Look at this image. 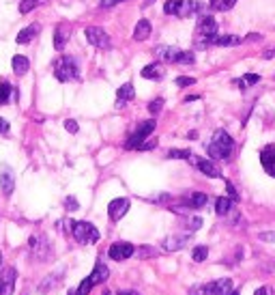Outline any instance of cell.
I'll return each mask as SVG.
<instances>
[{
    "label": "cell",
    "mask_w": 275,
    "mask_h": 295,
    "mask_svg": "<svg viewBox=\"0 0 275 295\" xmlns=\"http://www.w3.org/2000/svg\"><path fill=\"white\" fill-rule=\"evenodd\" d=\"M232 149H234V140L230 138V134L224 130H217L213 134V140L209 142V147H207L211 159H228L232 155Z\"/></svg>",
    "instance_id": "1"
},
{
    "label": "cell",
    "mask_w": 275,
    "mask_h": 295,
    "mask_svg": "<svg viewBox=\"0 0 275 295\" xmlns=\"http://www.w3.org/2000/svg\"><path fill=\"white\" fill-rule=\"evenodd\" d=\"M155 58L164 61V63H179V65H193V52L187 50H179L172 45H157L155 47Z\"/></svg>",
    "instance_id": "2"
},
{
    "label": "cell",
    "mask_w": 275,
    "mask_h": 295,
    "mask_svg": "<svg viewBox=\"0 0 275 295\" xmlns=\"http://www.w3.org/2000/svg\"><path fill=\"white\" fill-rule=\"evenodd\" d=\"M204 9V5L196 3V0H168L164 5V11L168 15H176V18H189Z\"/></svg>",
    "instance_id": "3"
},
{
    "label": "cell",
    "mask_w": 275,
    "mask_h": 295,
    "mask_svg": "<svg viewBox=\"0 0 275 295\" xmlns=\"http://www.w3.org/2000/svg\"><path fill=\"white\" fill-rule=\"evenodd\" d=\"M54 76L60 82H71V80L80 78V67L74 56H60L58 61H54Z\"/></svg>",
    "instance_id": "4"
},
{
    "label": "cell",
    "mask_w": 275,
    "mask_h": 295,
    "mask_svg": "<svg viewBox=\"0 0 275 295\" xmlns=\"http://www.w3.org/2000/svg\"><path fill=\"white\" fill-rule=\"evenodd\" d=\"M71 235L76 237L78 244L82 246H88V244H95L97 239H99V230H97L91 222H74L71 224Z\"/></svg>",
    "instance_id": "5"
},
{
    "label": "cell",
    "mask_w": 275,
    "mask_h": 295,
    "mask_svg": "<svg viewBox=\"0 0 275 295\" xmlns=\"http://www.w3.org/2000/svg\"><path fill=\"white\" fill-rule=\"evenodd\" d=\"M155 132V121L153 119H149V121H144V123H140L138 125V130L131 134V136L127 138V142H125V149H140L144 142H147V138L151 136V134Z\"/></svg>",
    "instance_id": "6"
},
{
    "label": "cell",
    "mask_w": 275,
    "mask_h": 295,
    "mask_svg": "<svg viewBox=\"0 0 275 295\" xmlns=\"http://www.w3.org/2000/svg\"><path fill=\"white\" fill-rule=\"evenodd\" d=\"M84 35H86V39H88V43L95 45V47H99V50H110V47H112L110 35H108L103 28H99V26H88V28L84 30Z\"/></svg>",
    "instance_id": "7"
},
{
    "label": "cell",
    "mask_w": 275,
    "mask_h": 295,
    "mask_svg": "<svg viewBox=\"0 0 275 295\" xmlns=\"http://www.w3.org/2000/svg\"><path fill=\"white\" fill-rule=\"evenodd\" d=\"M230 293H232V280H228V278L202 284V295H230Z\"/></svg>",
    "instance_id": "8"
},
{
    "label": "cell",
    "mask_w": 275,
    "mask_h": 295,
    "mask_svg": "<svg viewBox=\"0 0 275 295\" xmlns=\"http://www.w3.org/2000/svg\"><path fill=\"white\" fill-rule=\"evenodd\" d=\"M191 162L196 164V168L202 174H207V177H211V179H222V170H220V166H217L213 159H204V157L191 155Z\"/></svg>",
    "instance_id": "9"
},
{
    "label": "cell",
    "mask_w": 275,
    "mask_h": 295,
    "mask_svg": "<svg viewBox=\"0 0 275 295\" xmlns=\"http://www.w3.org/2000/svg\"><path fill=\"white\" fill-rule=\"evenodd\" d=\"M133 252H135V248L129 242H116V244H112L108 250L112 261H125L129 257H133Z\"/></svg>",
    "instance_id": "10"
},
{
    "label": "cell",
    "mask_w": 275,
    "mask_h": 295,
    "mask_svg": "<svg viewBox=\"0 0 275 295\" xmlns=\"http://www.w3.org/2000/svg\"><path fill=\"white\" fill-rule=\"evenodd\" d=\"M196 35L198 37H215L217 35V22L213 15H202L196 24Z\"/></svg>",
    "instance_id": "11"
},
{
    "label": "cell",
    "mask_w": 275,
    "mask_h": 295,
    "mask_svg": "<svg viewBox=\"0 0 275 295\" xmlns=\"http://www.w3.org/2000/svg\"><path fill=\"white\" fill-rule=\"evenodd\" d=\"M28 246H30V252H32V257H35V259H45L47 254H50V248H47V239L41 237V235H32Z\"/></svg>",
    "instance_id": "12"
},
{
    "label": "cell",
    "mask_w": 275,
    "mask_h": 295,
    "mask_svg": "<svg viewBox=\"0 0 275 295\" xmlns=\"http://www.w3.org/2000/svg\"><path fill=\"white\" fill-rule=\"evenodd\" d=\"M127 211H129V198H114V201L108 205V216L114 222H118Z\"/></svg>",
    "instance_id": "13"
},
{
    "label": "cell",
    "mask_w": 275,
    "mask_h": 295,
    "mask_svg": "<svg viewBox=\"0 0 275 295\" xmlns=\"http://www.w3.org/2000/svg\"><path fill=\"white\" fill-rule=\"evenodd\" d=\"M15 278H18V274H15L13 267L3 269V274H0V295H11L13 293Z\"/></svg>",
    "instance_id": "14"
},
{
    "label": "cell",
    "mask_w": 275,
    "mask_h": 295,
    "mask_svg": "<svg viewBox=\"0 0 275 295\" xmlns=\"http://www.w3.org/2000/svg\"><path fill=\"white\" fill-rule=\"evenodd\" d=\"M260 164H262V168L266 170V174L275 177V145H266L260 151Z\"/></svg>",
    "instance_id": "15"
},
{
    "label": "cell",
    "mask_w": 275,
    "mask_h": 295,
    "mask_svg": "<svg viewBox=\"0 0 275 295\" xmlns=\"http://www.w3.org/2000/svg\"><path fill=\"white\" fill-rule=\"evenodd\" d=\"M69 37H71V26L67 22H62V24H58L56 26V30H54V47L56 50H62L64 45H67V41H69Z\"/></svg>",
    "instance_id": "16"
},
{
    "label": "cell",
    "mask_w": 275,
    "mask_h": 295,
    "mask_svg": "<svg viewBox=\"0 0 275 295\" xmlns=\"http://www.w3.org/2000/svg\"><path fill=\"white\" fill-rule=\"evenodd\" d=\"M187 244H189V235H170L164 242V250L166 252H176V250L185 248Z\"/></svg>",
    "instance_id": "17"
},
{
    "label": "cell",
    "mask_w": 275,
    "mask_h": 295,
    "mask_svg": "<svg viewBox=\"0 0 275 295\" xmlns=\"http://www.w3.org/2000/svg\"><path fill=\"white\" fill-rule=\"evenodd\" d=\"M135 97V91H133V84L131 82H127L123 84L120 89L116 91V108H123L127 101H131Z\"/></svg>",
    "instance_id": "18"
},
{
    "label": "cell",
    "mask_w": 275,
    "mask_h": 295,
    "mask_svg": "<svg viewBox=\"0 0 275 295\" xmlns=\"http://www.w3.org/2000/svg\"><path fill=\"white\" fill-rule=\"evenodd\" d=\"M15 188V177L9 168H0V190L3 194H11Z\"/></svg>",
    "instance_id": "19"
},
{
    "label": "cell",
    "mask_w": 275,
    "mask_h": 295,
    "mask_svg": "<svg viewBox=\"0 0 275 295\" xmlns=\"http://www.w3.org/2000/svg\"><path fill=\"white\" fill-rule=\"evenodd\" d=\"M183 203L189 207V209H200V207H204L209 203V196L204 192H191L189 196L183 198Z\"/></svg>",
    "instance_id": "20"
},
{
    "label": "cell",
    "mask_w": 275,
    "mask_h": 295,
    "mask_svg": "<svg viewBox=\"0 0 275 295\" xmlns=\"http://www.w3.org/2000/svg\"><path fill=\"white\" fill-rule=\"evenodd\" d=\"M108 276H110V269H108V265L103 261H97L95 263V269H93V274L88 276L93 280V284H99V282H103V280H108Z\"/></svg>",
    "instance_id": "21"
},
{
    "label": "cell",
    "mask_w": 275,
    "mask_h": 295,
    "mask_svg": "<svg viewBox=\"0 0 275 295\" xmlns=\"http://www.w3.org/2000/svg\"><path fill=\"white\" fill-rule=\"evenodd\" d=\"M243 39L239 35H215L213 37V45H220V47H232V45H241Z\"/></svg>",
    "instance_id": "22"
},
{
    "label": "cell",
    "mask_w": 275,
    "mask_h": 295,
    "mask_svg": "<svg viewBox=\"0 0 275 295\" xmlns=\"http://www.w3.org/2000/svg\"><path fill=\"white\" fill-rule=\"evenodd\" d=\"M151 37V22L149 20H140L133 28V39L135 41H147Z\"/></svg>",
    "instance_id": "23"
},
{
    "label": "cell",
    "mask_w": 275,
    "mask_h": 295,
    "mask_svg": "<svg viewBox=\"0 0 275 295\" xmlns=\"http://www.w3.org/2000/svg\"><path fill=\"white\" fill-rule=\"evenodd\" d=\"M164 76H166V69L159 63H153V65H147L142 69V78H147V80H161Z\"/></svg>",
    "instance_id": "24"
},
{
    "label": "cell",
    "mask_w": 275,
    "mask_h": 295,
    "mask_svg": "<svg viewBox=\"0 0 275 295\" xmlns=\"http://www.w3.org/2000/svg\"><path fill=\"white\" fill-rule=\"evenodd\" d=\"M39 30H41V26H39V24H30V26H26L24 30H20V33H18V43H28V41H32V39L39 35Z\"/></svg>",
    "instance_id": "25"
},
{
    "label": "cell",
    "mask_w": 275,
    "mask_h": 295,
    "mask_svg": "<svg viewBox=\"0 0 275 295\" xmlns=\"http://www.w3.org/2000/svg\"><path fill=\"white\" fill-rule=\"evenodd\" d=\"M11 67L18 76H24V74H28V69H30V61L26 56H22V54H15L11 61Z\"/></svg>",
    "instance_id": "26"
},
{
    "label": "cell",
    "mask_w": 275,
    "mask_h": 295,
    "mask_svg": "<svg viewBox=\"0 0 275 295\" xmlns=\"http://www.w3.org/2000/svg\"><path fill=\"white\" fill-rule=\"evenodd\" d=\"M232 203L228 196H222V198H217V203H215V213L217 216H228L230 209H232Z\"/></svg>",
    "instance_id": "27"
},
{
    "label": "cell",
    "mask_w": 275,
    "mask_h": 295,
    "mask_svg": "<svg viewBox=\"0 0 275 295\" xmlns=\"http://www.w3.org/2000/svg\"><path fill=\"white\" fill-rule=\"evenodd\" d=\"M258 82H260V76H258V74H245L243 78L237 80V86H241V89H247V86H254Z\"/></svg>",
    "instance_id": "28"
},
{
    "label": "cell",
    "mask_w": 275,
    "mask_h": 295,
    "mask_svg": "<svg viewBox=\"0 0 275 295\" xmlns=\"http://www.w3.org/2000/svg\"><path fill=\"white\" fill-rule=\"evenodd\" d=\"M209 5H211L215 11H230L232 7L237 5V0H209Z\"/></svg>",
    "instance_id": "29"
},
{
    "label": "cell",
    "mask_w": 275,
    "mask_h": 295,
    "mask_svg": "<svg viewBox=\"0 0 275 295\" xmlns=\"http://www.w3.org/2000/svg\"><path fill=\"white\" fill-rule=\"evenodd\" d=\"M168 157L170 159H191V151L189 149H170Z\"/></svg>",
    "instance_id": "30"
},
{
    "label": "cell",
    "mask_w": 275,
    "mask_h": 295,
    "mask_svg": "<svg viewBox=\"0 0 275 295\" xmlns=\"http://www.w3.org/2000/svg\"><path fill=\"white\" fill-rule=\"evenodd\" d=\"M11 93H13V89L7 82H0V106H5V103H9V99H11Z\"/></svg>",
    "instance_id": "31"
},
{
    "label": "cell",
    "mask_w": 275,
    "mask_h": 295,
    "mask_svg": "<svg viewBox=\"0 0 275 295\" xmlns=\"http://www.w3.org/2000/svg\"><path fill=\"white\" fill-rule=\"evenodd\" d=\"M191 257H193V261H196V263H202L209 257V248H207V246H196L193 252H191Z\"/></svg>",
    "instance_id": "32"
},
{
    "label": "cell",
    "mask_w": 275,
    "mask_h": 295,
    "mask_svg": "<svg viewBox=\"0 0 275 295\" xmlns=\"http://www.w3.org/2000/svg\"><path fill=\"white\" fill-rule=\"evenodd\" d=\"M149 257H157V250L153 246H140L138 250V259H149Z\"/></svg>",
    "instance_id": "33"
},
{
    "label": "cell",
    "mask_w": 275,
    "mask_h": 295,
    "mask_svg": "<svg viewBox=\"0 0 275 295\" xmlns=\"http://www.w3.org/2000/svg\"><path fill=\"white\" fill-rule=\"evenodd\" d=\"M185 226H187V230H198V228L202 226V218L191 216V218L185 220Z\"/></svg>",
    "instance_id": "34"
},
{
    "label": "cell",
    "mask_w": 275,
    "mask_h": 295,
    "mask_svg": "<svg viewBox=\"0 0 275 295\" xmlns=\"http://www.w3.org/2000/svg\"><path fill=\"white\" fill-rule=\"evenodd\" d=\"M35 7H37V0H22L20 3V13L26 15V13H30L32 9H35Z\"/></svg>",
    "instance_id": "35"
},
{
    "label": "cell",
    "mask_w": 275,
    "mask_h": 295,
    "mask_svg": "<svg viewBox=\"0 0 275 295\" xmlns=\"http://www.w3.org/2000/svg\"><path fill=\"white\" fill-rule=\"evenodd\" d=\"M161 108H164V99H155V101L149 103V112H151V114H159Z\"/></svg>",
    "instance_id": "36"
},
{
    "label": "cell",
    "mask_w": 275,
    "mask_h": 295,
    "mask_svg": "<svg viewBox=\"0 0 275 295\" xmlns=\"http://www.w3.org/2000/svg\"><path fill=\"white\" fill-rule=\"evenodd\" d=\"M176 84H179V86H191V84H196V78L181 76V78H176Z\"/></svg>",
    "instance_id": "37"
},
{
    "label": "cell",
    "mask_w": 275,
    "mask_h": 295,
    "mask_svg": "<svg viewBox=\"0 0 275 295\" xmlns=\"http://www.w3.org/2000/svg\"><path fill=\"white\" fill-rule=\"evenodd\" d=\"M226 190H228V198H230V201H239V194H237V190H234V186L230 181H226Z\"/></svg>",
    "instance_id": "38"
},
{
    "label": "cell",
    "mask_w": 275,
    "mask_h": 295,
    "mask_svg": "<svg viewBox=\"0 0 275 295\" xmlns=\"http://www.w3.org/2000/svg\"><path fill=\"white\" fill-rule=\"evenodd\" d=\"M64 207H67V209H69V211H76V209H78V207H80V205H78V201H76V198H74V196H69V198H64Z\"/></svg>",
    "instance_id": "39"
},
{
    "label": "cell",
    "mask_w": 275,
    "mask_h": 295,
    "mask_svg": "<svg viewBox=\"0 0 275 295\" xmlns=\"http://www.w3.org/2000/svg\"><path fill=\"white\" fill-rule=\"evenodd\" d=\"M64 130H67L69 134H76L78 132V123L74 121V119H67V121H64Z\"/></svg>",
    "instance_id": "40"
},
{
    "label": "cell",
    "mask_w": 275,
    "mask_h": 295,
    "mask_svg": "<svg viewBox=\"0 0 275 295\" xmlns=\"http://www.w3.org/2000/svg\"><path fill=\"white\" fill-rule=\"evenodd\" d=\"M157 147V138L155 140H147V142H144V145L140 147V151H149V149H155Z\"/></svg>",
    "instance_id": "41"
},
{
    "label": "cell",
    "mask_w": 275,
    "mask_h": 295,
    "mask_svg": "<svg viewBox=\"0 0 275 295\" xmlns=\"http://www.w3.org/2000/svg\"><path fill=\"white\" fill-rule=\"evenodd\" d=\"M254 295H275V293H273L271 286H260V289H258Z\"/></svg>",
    "instance_id": "42"
},
{
    "label": "cell",
    "mask_w": 275,
    "mask_h": 295,
    "mask_svg": "<svg viewBox=\"0 0 275 295\" xmlns=\"http://www.w3.org/2000/svg\"><path fill=\"white\" fill-rule=\"evenodd\" d=\"M0 134H3V136H7V134H9V123H7L5 119H0Z\"/></svg>",
    "instance_id": "43"
},
{
    "label": "cell",
    "mask_w": 275,
    "mask_h": 295,
    "mask_svg": "<svg viewBox=\"0 0 275 295\" xmlns=\"http://www.w3.org/2000/svg\"><path fill=\"white\" fill-rule=\"evenodd\" d=\"M258 237H260L262 242H275V233H260Z\"/></svg>",
    "instance_id": "44"
},
{
    "label": "cell",
    "mask_w": 275,
    "mask_h": 295,
    "mask_svg": "<svg viewBox=\"0 0 275 295\" xmlns=\"http://www.w3.org/2000/svg\"><path fill=\"white\" fill-rule=\"evenodd\" d=\"M118 3H125V0H101V7H114Z\"/></svg>",
    "instance_id": "45"
},
{
    "label": "cell",
    "mask_w": 275,
    "mask_h": 295,
    "mask_svg": "<svg viewBox=\"0 0 275 295\" xmlns=\"http://www.w3.org/2000/svg\"><path fill=\"white\" fill-rule=\"evenodd\" d=\"M260 39H262V35H258V33H252V35H247V37L243 39V41H260Z\"/></svg>",
    "instance_id": "46"
},
{
    "label": "cell",
    "mask_w": 275,
    "mask_h": 295,
    "mask_svg": "<svg viewBox=\"0 0 275 295\" xmlns=\"http://www.w3.org/2000/svg\"><path fill=\"white\" fill-rule=\"evenodd\" d=\"M273 56H275V47H269V50H264V52H262V58H266V61L273 58Z\"/></svg>",
    "instance_id": "47"
},
{
    "label": "cell",
    "mask_w": 275,
    "mask_h": 295,
    "mask_svg": "<svg viewBox=\"0 0 275 295\" xmlns=\"http://www.w3.org/2000/svg\"><path fill=\"white\" fill-rule=\"evenodd\" d=\"M118 295H140V293H135V291H120Z\"/></svg>",
    "instance_id": "48"
},
{
    "label": "cell",
    "mask_w": 275,
    "mask_h": 295,
    "mask_svg": "<svg viewBox=\"0 0 275 295\" xmlns=\"http://www.w3.org/2000/svg\"><path fill=\"white\" fill-rule=\"evenodd\" d=\"M45 3H50V0H37V5H45Z\"/></svg>",
    "instance_id": "49"
},
{
    "label": "cell",
    "mask_w": 275,
    "mask_h": 295,
    "mask_svg": "<svg viewBox=\"0 0 275 295\" xmlns=\"http://www.w3.org/2000/svg\"><path fill=\"white\" fill-rule=\"evenodd\" d=\"M230 295H239V293H237V291H232V293H230Z\"/></svg>",
    "instance_id": "50"
},
{
    "label": "cell",
    "mask_w": 275,
    "mask_h": 295,
    "mask_svg": "<svg viewBox=\"0 0 275 295\" xmlns=\"http://www.w3.org/2000/svg\"><path fill=\"white\" fill-rule=\"evenodd\" d=\"M103 295H112V293H110V291H106V293H103Z\"/></svg>",
    "instance_id": "51"
},
{
    "label": "cell",
    "mask_w": 275,
    "mask_h": 295,
    "mask_svg": "<svg viewBox=\"0 0 275 295\" xmlns=\"http://www.w3.org/2000/svg\"><path fill=\"white\" fill-rule=\"evenodd\" d=\"M0 263H3V254H0Z\"/></svg>",
    "instance_id": "52"
},
{
    "label": "cell",
    "mask_w": 275,
    "mask_h": 295,
    "mask_svg": "<svg viewBox=\"0 0 275 295\" xmlns=\"http://www.w3.org/2000/svg\"><path fill=\"white\" fill-rule=\"evenodd\" d=\"M71 295H74V293H71Z\"/></svg>",
    "instance_id": "53"
}]
</instances>
